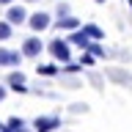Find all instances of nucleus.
I'll return each instance as SVG.
<instances>
[{
    "label": "nucleus",
    "instance_id": "obj_1",
    "mask_svg": "<svg viewBox=\"0 0 132 132\" xmlns=\"http://www.w3.org/2000/svg\"><path fill=\"white\" fill-rule=\"evenodd\" d=\"M47 50H50V55L55 58L58 63H69L72 61V50H69V41L66 39H52Z\"/></svg>",
    "mask_w": 132,
    "mask_h": 132
},
{
    "label": "nucleus",
    "instance_id": "obj_2",
    "mask_svg": "<svg viewBox=\"0 0 132 132\" xmlns=\"http://www.w3.org/2000/svg\"><path fill=\"white\" fill-rule=\"evenodd\" d=\"M61 127V118L58 116H36L33 118V129L36 132H52Z\"/></svg>",
    "mask_w": 132,
    "mask_h": 132
},
{
    "label": "nucleus",
    "instance_id": "obj_3",
    "mask_svg": "<svg viewBox=\"0 0 132 132\" xmlns=\"http://www.w3.org/2000/svg\"><path fill=\"white\" fill-rule=\"evenodd\" d=\"M28 25H30L36 33H41V30H47L50 25H52V19H50V14H47V11H36V14H30V16H28Z\"/></svg>",
    "mask_w": 132,
    "mask_h": 132
},
{
    "label": "nucleus",
    "instance_id": "obj_4",
    "mask_svg": "<svg viewBox=\"0 0 132 132\" xmlns=\"http://www.w3.org/2000/svg\"><path fill=\"white\" fill-rule=\"evenodd\" d=\"M22 50H6L0 47V66H19L22 63Z\"/></svg>",
    "mask_w": 132,
    "mask_h": 132
},
{
    "label": "nucleus",
    "instance_id": "obj_5",
    "mask_svg": "<svg viewBox=\"0 0 132 132\" xmlns=\"http://www.w3.org/2000/svg\"><path fill=\"white\" fill-rule=\"evenodd\" d=\"M66 41H69V44H74V47H80V50H88V44H91L94 39H91L88 33L82 30V28H77V30H69Z\"/></svg>",
    "mask_w": 132,
    "mask_h": 132
},
{
    "label": "nucleus",
    "instance_id": "obj_6",
    "mask_svg": "<svg viewBox=\"0 0 132 132\" xmlns=\"http://www.w3.org/2000/svg\"><path fill=\"white\" fill-rule=\"evenodd\" d=\"M41 50H44V44H41L36 36H28V39L22 41V55H25V58H39Z\"/></svg>",
    "mask_w": 132,
    "mask_h": 132
},
{
    "label": "nucleus",
    "instance_id": "obj_7",
    "mask_svg": "<svg viewBox=\"0 0 132 132\" xmlns=\"http://www.w3.org/2000/svg\"><path fill=\"white\" fill-rule=\"evenodd\" d=\"M6 85L11 91H19V94H28V85H25V74L16 69V72H11L8 74V80H6Z\"/></svg>",
    "mask_w": 132,
    "mask_h": 132
},
{
    "label": "nucleus",
    "instance_id": "obj_8",
    "mask_svg": "<svg viewBox=\"0 0 132 132\" xmlns=\"http://www.w3.org/2000/svg\"><path fill=\"white\" fill-rule=\"evenodd\" d=\"M6 19H8L11 25H22V22H28V11H25V6H8Z\"/></svg>",
    "mask_w": 132,
    "mask_h": 132
},
{
    "label": "nucleus",
    "instance_id": "obj_9",
    "mask_svg": "<svg viewBox=\"0 0 132 132\" xmlns=\"http://www.w3.org/2000/svg\"><path fill=\"white\" fill-rule=\"evenodd\" d=\"M52 25H55L58 30H77V28H82V25H80V19H77V16H72V14L58 16V19H55Z\"/></svg>",
    "mask_w": 132,
    "mask_h": 132
},
{
    "label": "nucleus",
    "instance_id": "obj_10",
    "mask_svg": "<svg viewBox=\"0 0 132 132\" xmlns=\"http://www.w3.org/2000/svg\"><path fill=\"white\" fill-rule=\"evenodd\" d=\"M36 72L41 74V77H55V74H61V63H41V66H36Z\"/></svg>",
    "mask_w": 132,
    "mask_h": 132
},
{
    "label": "nucleus",
    "instance_id": "obj_11",
    "mask_svg": "<svg viewBox=\"0 0 132 132\" xmlns=\"http://www.w3.org/2000/svg\"><path fill=\"white\" fill-rule=\"evenodd\" d=\"M82 30L88 33V36H91V39H94V41H102V39H105V30H102V28H96V25H94V22L82 25Z\"/></svg>",
    "mask_w": 132,
    "mask_h": 132
},
{
    "label": "nucleus",
    "instance_id": "obj_12",
    "mask_svg": "<svg viewBox=\"0 0 132 132\" xmlns=\"http://www.w3.org/2000/svg\"><path fill=\"white\" fill-rule=\"evenodd\" d=\"M107 77L116 80V82H132V77L127 72H121V69H107Z\"/></svg>",
    "mask_w": 132,
    "mask_h": 132
},
{
    "label": "nucleus",
    "instance_id": "obj_13",
    "mask_svg": "<svg viewBox=\"0 0 132 132\" xmlns=\"http://www.w3.org/2000/svg\"><path fill=\"white\" fill-rule=\"evenodd\" d=\"M11 33H14V25L8 22V19H0V41H8Z\"/></svg>",
    "mask_w": 132,
    "mask_h": 132
},
{
    "label": "nucleus",
    "instance_id": "obj_14",
    "mask_svg": "<svg viewBox=\"0 0 132 132\" xmlns=\"http://www.w3.org/2000/svg\"><path fill=\"white\" fill-rule=\"evenodd\" d=\"M94 61H96V55H94L91 50H82V55H80V63L85 66V69H91V66H94Z\"/></svg>",
    "mask_w": 132,
    "mask_h": 132
},
{
    "label": "nucleus",
    "instance_id": "obj_15",
    "mask_svg": "<svg viewBox=\"0 0 132 132\" xmlns=\"http://www.w3.org/2000/svg\"><path fill=\"white\" fill-rule=\"evenodd\" d=\"M88 50H91L96 58H105V55H107V50L102 47V44H96V41H91V44H88Z\"/></svg>",
    "mask_w": 132,
    "mask_h": 132
},
{
    "label": "nucleus",
    "instance_id": "obj_16",
    "mask_svg": "<svg viewBox=\"0 0 132 132\" xmlns=\"http://www.w3.org/2000/svg\"><path fill=\"white\" fill-rule=\"evenodd\" d=\"M55 11H58V16H66V14H69V3H58Z\"/></svg>",
    "mask_w": 132,
    "mask_h": 132
},
{
    "label": "nucleus",
    "instance_id": "obj_17",
    "mask_svg": "<svg viewBox=\"0 0 132 132\" xmlns=\"http://www.w3.org/2000/svg\"><path fill=\"white\" fill-rule=\"evenodd\" d=\"M85 107H88V105H80V102H77V105H72V110H74V113H85Z\"/></svg>",
    "mask_w": 132,
    "mask_h": 132
},
{
    "label": "nucleus",
    "instance_id": "obj_18",
    "mask_svg": "<svg viewBox=\"0 0 132 132\" xmlns=\"http://www.w3.org/2000/svg\"><path fill=\"white\" fill-rule=\"evenodd\" d=\"M3 99H6V88H3V85H0V102H3Z\"/></svg>",
    "mask_w": 132,
    "mask_h": 132
},
{
    "label": "nucleus",
    "instance_id": "obj_19",
    "mask_svg": "<svg viewBox=\"0 0 132 132\" xmlns=\"http://www.w3.org/2000/svg\"><path fill=\"white\" fill-rule=\"evenodd\" d=\"M11 3H14V0H0V6H11Z\"/></svg>",
    "mask_w": 132,
    "mask_h": 132
},
{
    "label": "nucleus",
    "instance_id": "obj_20",
    "mask_svg": "<svg viewBox=\"0 0 132 132\" xmlns=\"http://www.w3.org/2000/svg\"><path fill=\"white\" fill-rule=\"evenodd\" d=\"M16 132H36V129H25V127H19V129H16Z\"/></svg>",
    "mask_w": 132,
    "mask_h": 132
},
{
    "label": "nucleus",
    "instance_id": "obj_21",
    "mask_svg": "<svg viewBox=\"0 0 132 132\" xmlns=\"http://www.w3.org/2000/svg\"><path fill=\"white\" fill-rule=\"evenodd\" d=\"M25 3H36V0H25Z\"/></svg>",
    "mask_w": 132,
    "mask_h": 132
},
{
    "label": "nucleus",
    "instance_id": "obj_22",
    "mask_svg": "<svg viewBox=\"0 0 132 132\" xmlns=\"http://www.w3.org/2000/svg\"><path fill=\"white\" fill-rule=\"evenodd\" d=\"M96 3H105V0H96Z\"/></svg>",
    "mask_w": 132,
    "mask_h": 132
}]
</instances>
